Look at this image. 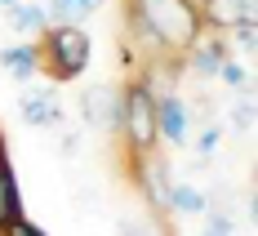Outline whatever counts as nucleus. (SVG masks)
<instances>
[{
	"mask_svg": "<svg viewBox=\"0 0 258 236\" xmlns=\"http://www.w3.org/2000/svg\"><path fill=\"white\" fill-rule=\"evenodd\" d=\"M201 31L196 0H125V45L143 63H182V49Z\"/></svg>",
	"mask_w": 258,
	"mask_h": 236,
	"instance_id": "f257e3e1",
	"label": "nucleus"
},
{
	"mask_svg": "<svg viewBox=\"0 0 258 236\" xmlns=\"http://www.w3.org/2000/svg\"><path fill=\"white\" fill-rule=\"evenodd\" d=\"M89 31L80 23H53L40 31V72H49L53 80H76L89 67Z\"/></svg>",
	"mask_w": 258,
	"mask_h": 236,
	"instance_id": "f03ea898",
	"label": "nucleus"
},
{
	"mask_svg": "<svg viewBox=\"0 0 258 236\" xmlns=\"http://www.w3.org/2000/svg\"><path fill=\"white\" fill-rule=\"evenodd\" d=\"M116 130L125 134L129 156H143V152H152L160 143V134H156V89L147 85L143 72L129 76L125 89H120V125Z\"/></svg>",
	"mask_w": 258,
	"mask_h": 236,
	"instance_id": "7ed1b4c3",
	"label": "nucleus"
},
{
	"mask_svg": "<svg viewBox=\"0 0 258 236\" xmlns=\"http://www.w3.org/2000/svg\"><path fill=\"white\" fill-rule=\"evenodd\" d=\"M129 179H134V187L143 192V201L152 205V210L165 214V205H169V187H174V174H169V160L160 156V152H143V156H129Z\"/></svg>",
	"mask_w": 258,
	"mask_h": 236,
	"instance_id": "20e7f679",
	"label": "nucleus"
},
{
	"mask_svg": "<svg viewBox=\"0 0 258 236\" xmlns=\"http://www.w3.org/2000/svg\"><path fill=\"white\" fill-rule=\"evenodd\" d=\"M196 14H201V27L205 31L227 36L232 27L258 23V0H196Z\"/></svg>",
	"mask_w": 258,
	"mask_h": 236,
	"instance_id": "39448f33",
	"label": "nucleus"
},
{
	"mask_svg": "<svg viewBox=\"0 0 258 236\" xmlns=\"http://www.w3.org/2000/svg\"><path fill=\"white\" fill-rule=\"evenodd\" d=\"M156 134L169 147H182L191 138V111L182 103V94H174V89H160L156 94Z\"/></svg>",
	"mask_w": 258,
	"mask_h": 236,
	"instance_id": "423d86ee",
	"label": "nucleus"
},
{
	"mask_svg": "<svg viewBox=\"0 0 258 236\" xmlns=\"http://www.w3.org/2000/svg\"><path fill=\"white\" fill-rule=\"evenodd\" d=\"M223 58H227V40L218 36V31H201L187 49H182V67L191 72V76H218V67H223Z\"/></svg>",
	"mask_w": 258,
	"mask_h": 236,
	"instance_id": "0eeeda50",
	"label": "nucleus"
},
{
	"mask_svg": "<svg viewBox=\"0 0 258 236\" xmlns=\"http://www.w3.org/2000/svg\"><path fill=\"white\" fill-rule=\"evenodd\" d=\"M80 116H85V125H94V130H116V125H120V89L94 85V89L80 98Z\"/></svg>",
	"mask_w": 258,
	"mask_h": 236,
	"instance_id": "6e6552de",
	"label": "nucleus"
},
{
	"mask_svg": "<svg viewBox=\"0 0 258 236\" xmlns=\"http://www.w3.org/2000/svg\"><path fill=\"white\" fill-rule=\"evenodd\" d=\"M0 67L9 72L14 80H31L36 72H40V45H5L0 49Z\"/></svg>",
	"mask_w": 258,
	"mask_h": 236,
	"instance_id": "1a4fd4ad",
	"label": "nucleus"
},
{
	"mask_svg": "<svg viewBox=\"0 0 258 236\" xmlns=\"http://www.w3.org/2000/svg\"><path fill=\"white\" fill-rule=\"evenodd\" d=\"M205 210H209V196L201 192V187H191V183H174L169 187V205H165V214L191 218V214H205Z\"/></svg>",
	"mask_w": 258,
	"mask_h": 236,
	"instance_id": "9d476101",
	"label": "nucleus"
},
{
	"mask_svg": "<svg viewBox=\"0 0 258 236\" xmlns=\"http://www.w3.org/2000/svg\"><path fill=\"white\" fill-rule=\"evenodd\" d=\"M18 214H23V192H18V179H14L9 156H0V227L9 218H18Z\"/></svg>",
	"mask_w": 258,
	"mask_h": 236,
	"instance_id": "9b49d317",
	"label": "nucleus"
},
{
	"mask_svg": "<svg viewBox=\"0 0 258 236\" xmlns=\"http://www.w3.org/2000/svg\"><path fill=\"white\" fill-rule=\"evenodd\" d=\"M58 103H53L49 94H40V89H31V94H23V121L27 125H58Z\"/></svg>",
	"mask_w": 258,
	"mask_h": 236,
	"instance_id": "f8f14e48",
	"label": "nucleus"
},
{
	"mask_svg": "<svg viewBox=\"0 0 258 236\" xmlns=\"http://www.w3.org/2000/svg\"><path fill=\"white\" fill-rule=\"evenodd\" d=\"M103 0H49L45 5V18L49 23H85Z\"/></svg>",
	"mask_w": 258,
	"mask_h": 236,
	"instance_id": "ddd939ff",
	"label": "nucleus"
},
{
	"mask_svg": "<svg viewBox=\"0 0 258 236\" xmlns=\"http://www.w3.org/2000/svg\"><path fill=\"white\" fill-rule=\"evenodd\" d=\"M9 27H14V31H23V36H31V31H45L49 18H45V9H40V5L18 0V5H9Z\"/></svg>",
	"mask_w": 258,
	"mask_h": 236,
	"instance_id": "4468645a",
	"label": "nucleus"
},
{
	"mask_svg": "<svg viewBox=\"0 0 258 236\" xmlns=\"http://www.w3.org/2000/svg\"><path fill=\"white\" fill-rule=\"evenodd\" d=\"M218 80H223L227 89H249V67H240L232 53H227V58H223V67H218Z\"/></svg>",
	"mask_w": 258,
	"mask_h": 236,
	"instance_id": "2eb2a0df",
	"label": "nucleus"
},
{
	"mask_svg": "<svg viewBox=\"0 0 258 236\" xmlns=\"http://www.w3.org/2000/svg\"><path fill=\"white\" fill-rule=\"evenodd\" d=\"M120 236H165L156 218H120Z\"/></svg>",
	"mask_w": 258,
	"mask_h": 236,
	"instance_id": "dca6fc26",
	"label": "nucleus"
},
{
	"mask_svg": "<svg viewBox=\"0 0 258 236\" xmlns=\"http://www.w3.org/2000/svg\"><path fill=\"white\" fill-rule=\"evenodd\" d=\"M218 143H223V125H205V130L196 134V152H201V156L218 152Z\"/></svg>",
	"mask_w": 258,
	"mask_h": 236,
	"instance_id": "f3484780",
	"label": "nucleus"
},
{
	"mask_svg": "<svg viewBox=\"0 0 258 236\" xmlns=\"http://www.w3.org/2000/svg\"><path fill=\"white\" fill-rule=\"evenodd\" d=\"M0 236H45V232H40V227L27 218V214H18V218H9V223L0 227Z\"/></svg>",
	"mask_w": 258,
	"mask_h": 236,
	"instance_id": "a211bd4d",
	"label": "nucleus"
},
{
	"mask_svg": "<svg viewBox=\"0 0 258 236\" xmlns=\"http://www.w3.org/2000/svg\"><path fill=\"white\" fill-rule=\"evenodd\" d=\"M258 23H245V27H232V31H227V36H232L236 45H240V49L245 53H254V45H258V31H254Z\"/></svg>",
	"mask_w": 258,
	"mask_h": 236,
	"instance_id": "6ab92c4d",
	"label": "nucleus"
},
{
	"mask_svg": "<svg viewBox=\"0 0 258 236\" xmlns=\"http://www.w3.org/2000/svg\"><path fill=\"white\" fill-rule=\"evenodd\" d=\"M236 125L249 134V125H254V98H249V89H245V98H240V107H236Z\"/></svg>",
	"mask_w": 258,
	"mask_h": 236,
	"instance_id": "aec40b11",
	"label": "nucleus"
},
{
	"mask_svg": "<svg viewBox=\"0 0 258 236\" xmlns=\"http://www.w3.org/2000/svg\"><path fill=\"white\" fill-rule=\"evenodd\" d=\"M205 214H209V210H205ZM205 236H232V218H227V214H209Z\"/></svg>",
	"mask_w": 258,
	"mask_h": 236,
	"instance_id": "412c9836",
	"label": "nucleus"
},
{
	"mask_svg": "<svg viewBox=\"0 0 258 236\" xmlns=\"http://www.w3.org/2000/svg\"><path fill=\"white\" fill-rule=\"evenodd\" d=\"M9 5H18V0H0V9H9Z\"/></svg>",
	"mask_w": 258,
	"mask_h": 236,
	"instance_id": "4be33fe9",
	"label": "nucleus"
},
{
	"mask_svg": "<svg viewBox=\"0 0 258 236\" xmlns=\"http://www.w3.org/2000/svg\"><path fill=\"white\" fill-rule=\"evenodd\" d=\"M0 156H5V138H0Z\"/></svg>",
	"mask_w": 258,
	"mask_h": 236,
	"instance_id": "5701e85b",
	"label": "nucleus"
}]
</instances>
